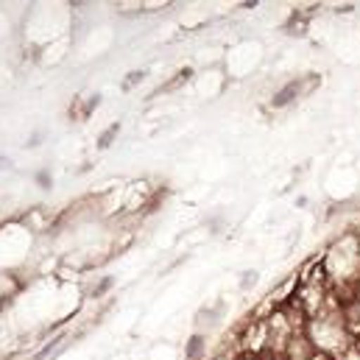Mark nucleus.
<instances>
[{"mask_svg": "<svg viewBox=\"0 0 360 360\" xmlns=\"http://www.w3.org/2000/svg\"><path fill=\"white\" fill-rule=\"evenodd\" d=\"M302 333H304V338L310 341V347L319 355H324V358L330 360H341L358 344L355 335H352V330H349V324H347L344 307L335 299V293L330 296V302L319 313H313L310 319H304Z\"/></svg>", "mask_w": 360, "mask_h": 360, "instance_id": "obj_1", "label": "nucleus"}, {"mask_svg": "<svg viewBox=\"0 0 360 360\" xmlns=\"http://www.w3.org/2000/svg\"><path fill=\"white\" fill-rule=\"evenodd\" d=\"M319 84V76H307V79H293V82H288L282 90L274 92V98H271V106L274 109H282V106H288V103H293L299 95H304V92L310 90V87H316Z\"/></svg>", "mask_w": 360, "mask_h": 360, "instance_id": "obj_2", "label": "nucleus"}, {"mask_svg": "<svg viewBox=\"0 0 360 360\" xmlns=\"http://www.w3.org/2000/svg\"><path fill=\"white\" fill-rule=\"evenodd\" d=\"M221 310H224V302H218L215 307H207V310H201V313H198V319H195V330L204 335V327H207V330L218 327V321H221Z\"/></svg>", "mask_w": 360, "mask_h": 360, "instance_id": "obj_3", "label": "nucleus"}, {"mask_svg": "<svg viewBox=\"0 0 360 360\" xmlns=\"http://www.w3.org/2000/svg\"><path fill=\"white\" fill-rule=\"evenodd\" d=\"M204 352H207V341H204V335H201V333H195V335L187 341V347H184V358L201 360L204 358Z\"/></svg>", "mask_w": 360, "mask_h": 360, "instance_id": "obj_4", "label": "nucleus"}, {"mask_svg": "<svg viewBox=\"0 0 360 360\" xmlns=\"http://www.w3.org/2000/svg\"><path fill=\"white\" fill-rule=\"evenodd\" d=\"M120 134V123H112L101 137H98V148H109L112 143H115V137Z\"/></svg>", "mask_w": 360, "mask_h": 360, "instance_id": "obj_5", "label": "nucleus"}, {"mask_svg": "<svg viewBox=\"0 0 360 360\" xmlns=\"http://www.w3.org/2000/svg\"><path fill=\"white\" fill-rule=\"evenodd\" d=\"M112 285H115V279H112V276H103V279H101V282H98V285H95V288L90 290L92 299H101V296H103V293H106Z\"/></svg>", "mask_w": 360, "mask_h": 360, "instance_id": "obj_6", "label": "nucleus"}, {"mask_svg": "<svg viewBox=\"0 0 360 360\" xmlns=\"http://www.w3.org/2000/svg\"><path fill=\"white\" fill-rule=\"evenodd\" d=\"M98 103H101V95H90L87 101H84V106H82V120H87L92 115V109H98Z\"/></svg>", "mask_w": 360, "mask_h": 360, "instance_id": "obj_7", "label": "nucleus"}, {"mask_svg": "<svg viewBox=\"0 0 360 360\" xmlns=\"http://www.w3.org/2000/svg\"><path fill=\"white\" fill-rule=\"evenodd\" d=\"M243 360H285L282 355H276V352H260V355H249V358Z\"/></svg>", "mask_w": 360, "mask_h": 360, "instance_id": "obj_8", "label": "nucleus"}, {"mask_svg": "<svg viewBox=\"0 0 360 360\" xmlns=\"http://www.w3.org/2000/svg\"><path fill=\"white\" fill-rule=\"evenodd\" d=\"M51 174H48V171H39V174H37V184H39V187H42V190H48V187H51Z\"/></svg>", "mask_w": 360, "mask_h": 360, "instance_id": "obj_9", "label": "nucleus"}, {"mask_svg": "<svg viewBox=\"0 0 360 360\" xmlns=\"http://www.w3.org/2000/svg\"><path fill=\"white\" fill-rule=\"evenodd\" d=\"M137 82H143V73H140V70H137V73H131V76H129V79L123 82V90H131V87H134Z\"/></svg>", "mask_w": 360, "mask_h": 360, "instance_id": "obj_10", "label": "nucleus"}, {"mask_svg": "<svg viewBox=\"0 0 360 360\" xmlns=\"http://www.w3.org/2000/svg\"><path fill=\"white\" fill-rule=\"evenodd\" d=\"M255 282H257V274H255V271H246V276H243L240 288H249V285H255Z\"/></svg>", "mask_w": 360, "mask_h": 360, "instance_id": "obj_11", "label": "nucleus"}, {"mask_svg": "<svg viewBox=\"0 0 360 360\" xmlns=\"http://www.w3.org/2000/svg\"><path fill=\"white\" fill-rule=\"evenodd\" d=\"M212 360H243V355H235V352H221L218 358H212Z\"/></svg>", "mask_w": 360, "mask_h": 360, "instance_id": "obj_12", "label": "nucleus"}, {"mask_svg": "<svg viewBox=\"0 0 360 360\" xmlns=\"http://www.w3.org/2000/svg\"><path fill=\"white\" fill-rule=\"evenodd\" d=\"M39 143H42V134H34V137L28 140V146H31V148H34V146H39Z\"/></svg>", "mask_w": 360, "mask_h": 360, "instance_id": "obj_13", "label": "nucleus"}, {"mask_svg": "<svg viewBox=\"0 0 360 360\" xmlns=\"http://www.w3.org/2000/svg\"><path fill=\"white\" fill-rule=\"evenodd\" d=\"M0 168H6V160H0Z\"/></svg>", "mask_w": 360, "mask_h": 360, "instance_id": "obj_14", "label": "nucleus"}, {"mask_svg": "<svg viewBox=\"0 0 360 360\" xmlns=\"http://www.w3.org/2000/svg\"><path fill=\"white\" fill-rule=\"evenodd\" d=\"M358 349H360V341H358Z\"/></svg>", "mask_w": 360, "mask_h": 360, "instance_id": "obj_15", "label": "nucleus"}]
</instances>
